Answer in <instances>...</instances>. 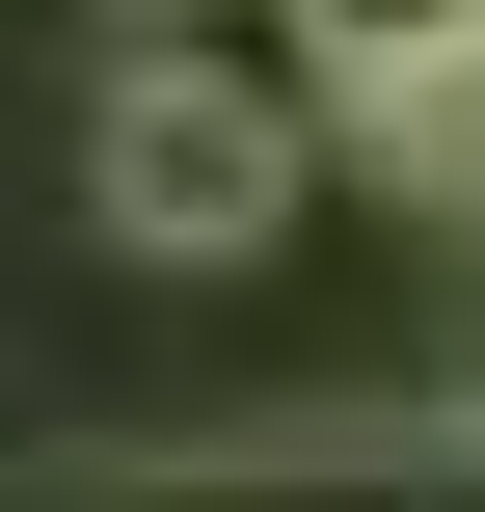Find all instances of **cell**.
<instances>
[{"label": "cell", "mask_w": 485, "mask_h": 512, "mask_svg": "<svg viewBox=\"0 0 485 512\" xmlns=\"http://www.w3.org/2000/svg\"><path fill=\"white\" fill-rule=\"evenodd\" d=\"M297 189H324V108H243V81L108 54V108H81V216H108V270H270Z\"/></svg>", "instance_id": "6da1fadb"}, {"label": "cell", "mask_w": 485, "mask_h": 512, "mask_svg": "<svg viewBox=\"0 0 485 512\" xmlns=\"http://www.w3.org/2000/svg\"><path fill=\"white\" fill-rule=\"evenodd\" d=\"M135 54H162V81H243V108H324V135H351V81H324V27H297V0H135Z\"/></svg>", "instance_id": "7a4b0ae2"}, {"label": "cell", "mask_w": 485, "mask_h": 512, "mask_svg": "<svg viewBox=\"0 0 485 512\" xmlns=\"http://www.w3.org/2000/svg\"><path fill=\"white\" fill-rule=\"evenodd\" d=\"M297 27H324V81H351V108H378V81H432V54H485V0H297Z\"/></svg>", "instance_id": "3957f363"}, {"label": "cell", "mask_w": 485, "mask_h": 512, "mask_svg": "<svg viewBox=\"0 0 485 512\" xmlns=\"http://www.w3.org/2000/svg\"><path fill=\"white\" fill-rule=\"evenodd\" d=\"M459 432H485V324H459Z\"/></svg>", "instance_id": "277c9868"}]
</instances>
